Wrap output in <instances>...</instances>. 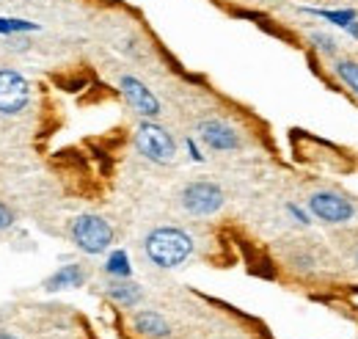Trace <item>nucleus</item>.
<instances>
[{
  "label": "nucleus",
  "instance_id": "f257e3e1",
  "mask_svg": "<svg viewBox=\"0 0 358 339\" xmlns=\"http://www.w3.org/2000/svg\"><path fill=\"white\" fill-rule=\"evenodd\" d=\"M143 251L152 265L171 270V268L185 265L193 256V237L179 226H157L146 235Z\"/></svg>",
  "mask_w": 358,
  "mask_h": 339
},
{
  "label": "nucleus",
  "instance_id": "f03ea898",
  "mask_svg": "<svg viewBox=\"0 0 358 339\" xmlns=\"http://www.w3.org/2000/svg\"><path fill=\"white\" fill-rule=\"evenodd\" d=\"M306 207L317 221H322L328 226H345V223H353L358 218L356 202L350 196H345L342 191H334V188L312 191L306 199Z\"/></svg>",
  "mask_w": 358,
  "mask_h": 339
},
{
  "label": "nucleus",
  "instance_id": "7ed1b4c3",
  "mask_svg": "<svg viewBox=\"0 0 358 339\" xmlns=\"http://www.w3.org/2000/svg\"><path fill=\"white\" fill-rule=\"evenodd\" d=\"M72 243L83 251V254H102L110 249L113 243V226L102 218V215H94V212H86V215H78L72 221Z\"/></svg>",
  "mask_w": 358,
  "mask_h": 339
},
{
  "label": "nucleus",
  "instance_id": "20e7f679",
  "mask_svg": "<svg viewBox=\"0 0 358 339\" xmlns=\"http://www.w3.org/2000/svg\"><path fill=\"white\" fill-rule=\"evenodd\" d=\"M135 146H138V152L146 160H152L157 166H169L177 158V141H174V135L166 127L155 125V122H141L138 125V130H135Z\"/></svg>",
  "mask_w": 358,
  "mask_h": 339
},
{
  "label": "nucleus",
  "instance_id": "39448f33",
  "mask_svg": "<svg viewBox=\"0 0 358 339\" xmlns=\"http://www.w3.org/2000/svg\"><path fill=\"white\" fill-rule=\"evenodd\" d=\"M226 193L224 188L213 179H193L182 188L179 193V205L185 207V212L196 215V218H210L224 207Z\"/></svg>",
  "mask_w": 358,
  "mask_h": 339
},
{
  "label": "nucleus",
  "instance_id": "423d86ee",
  "mask_svg": "<svg viewBox=\"0 0 358 339\" xmlns=\"http://www.w3.org/2000/svg\"><path fill=\"white\" fill-rule=\"evenodd\" d=\"M28 105H31V83L14 69H0V113L17 116Z\"/></svg>",
  "mask_w": 358,
  "mask_h": 339
},
{
  "label": "nucleus",
  "instance_id": "0eeeda50",
  "mask_svg": "<svg viewBox=\"0 0 358 339\" xmlns=\"http://www.w3.org/2000/svg\"><path fill=\"white\" fill-rule=\"evenodd\" d=\"M119 88H122L127 105L133 108L138 116H143V119H157L160 116V111H163L160 99L152 94V88L146 83H141L133 75H122L119 78Z\"/></svg>",
  "mask_w": 358,
  "mask_h": 339
},
{
  "label": "nucleus",
  "instance_id": "6e6552de",
  "mask_svg": "<svg viewBox=\"0 0 358 339\" xmlns=\"http://www.w3.org/2000/svg\"><path fill=\"white\" fill-rule=\"evenodd\" d=\"M199 141L207 146V149H215V152H234L240 149V132L231 127L224 119H204L199 122L196 127Z\"/></svg>",
  "mask_w": 358,
  "mask_h": 339
},
{
  "label": "nucleus",
  "instance_id": "1a4fd4ad",
  "mask_svg": "<svg viewBox=\"0 0 358 339\" xmlns=\"http://www.w3.org/2000/svg\"><path fill=\"white\" fill-rule=\"evenodd\" d=\"M133 326L141 337H149V339H166L169 334H171V328H169L166 317H163V314H157V312H152V309L135 312Z\"/></svg>",
  "mask_w": 358,
  "mask_h": 339
},
{
  "label": "nucleus",
  "instance_id": "9d476101",
  "mask_svg": "<svg viewBox=\"0 0 358 339\" xmlns=\"http://www.w3.org/2000/svg\"><path fill=\"white\" fill-rule=\"evenodd\" d=\"M105 293H108V298L110 300H116L119 306H138L141 303V298H143V293H141V287L135 284V282H130V279H110L108 284H105Z\"/></svg>",
  "mask_w": 358,
  "mask_h": 339
},
{
  "label": "nucleus",
  "instance_id": "9b49d317",
  "mask_svg": "<svg viewBox=\"0 0 358 339\" xmlns=\"http://www.w3.org/2000/svg\"><path fill=\"white\" fill-rule=\"evenodd\" d=\"M83 282H86V270L80 265H64L47 279V290H69V287H80Z\"/></svg>",
  "mask_w": 358,
  "mask_h": 339
},
{
  "label": "nucleus",
  "instance_id": "f8f14e48",
  "mask_svg": "<svg viewBox=\"0 0 358 339\" xmlns=\"http://www.w3.org/2000/svg\"><path fill=\"white\" fill-rule=\"evenodd\" d=\"M334 75H336V81L345 85L350 94H356L358 97V61L356 58H334Z\"/></svg>",
  "mask_w": 358,
  "mask_h": 339
},
{
  "label": "nucleus",
  "instance_id": "ddd939ff",
  "mask_svg": "<svg viewBox=\"0 0 358 339\" xmlns=\"http://www.w3.org/2000/svg\"><path fill=\"white\" fill-rule=\"evenodd\" d=\"M309 42H312V47L317 53H322V55H328V58H339V42H336V36H331L328 31H312Z\"/></svg>",
  "mask_w": 358,
  "mask_h": 339
},
{
  "label": "nucleus",
  "instance_id": "4468645a",
  "mask_svg": "<svg viewBox=\"0 0 358 339\" xmlns=\"http://www.w3.org/2000/svg\"><path fill=\"white\" fill-rule=\"evenodd\" d=\"M105 270H108L113 279H127V276H130V262H127V254H124V251L110 254L108 265H105Z\"/></svg>",
  "mask_w": 358,
  "mask_h": 339
},
{
  "label": "nucleus",
  "instance_id": "2eb2a0df",
  "mask_svg": "<svg viewBox=\"0 0 358 339\" xmlns=\"http://www.w3.org/2000/svg\"><path fill=\"white\" fill-rule=\"evenodd\" d=\"M11 223H14V212H11L6 205H3V202H0V232H3V229H8Z\"/></svg>",
  "mask_w": 358,
  "mask_h": 339
},
{
  "label": "nucleus",
  "instance_id": "dca6fc26",
  "mask_svg": "<svg viewBox=\"0 0 358 339\" xmlns=\"http://www.w3.org/2000/svg\"><path fill=\"white\" fill-rule=\"evenodd\" d=\"M0 339H17L14 334H8V331H0Z\"/></svg>",
  "mask_w": 358,
  "mask_h": 339
},
{
  "label": "nucleus",
  "instance_id": "f3484780",
  "mask_svg": "<svg viewBox=\"0 0 358 339\" xmlns=\"http://www.w3.org/2000/svg\"><path fill=\"white\" fill-rule=\"evenodd\" d=\"M356 265H358V249H356Z\"/></svg>",
  "mask_w": 358,
  "mask_h": 339
}]
</instances>
